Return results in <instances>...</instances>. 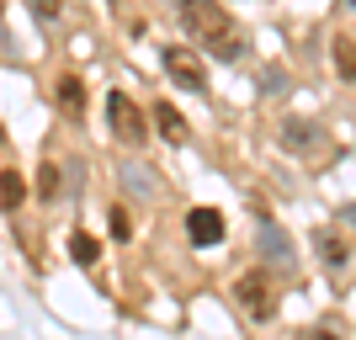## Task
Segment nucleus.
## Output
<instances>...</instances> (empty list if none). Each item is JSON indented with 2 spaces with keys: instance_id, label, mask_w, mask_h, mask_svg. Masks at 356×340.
<instances>
[{
  "instance_id": "obj_1",
  "label": "nucleus",
  "mask_w": 356,
  "mask_h": 340,
  "mask_svg": "<svg viewBox=\"0 0 356 340\" xmlns=\"http://www.w3.org/2000/svg\"><path fill=\"white\" fill-rule=\"evenodd\" d=\"M181 27L192 32V43H202L223 64H234L245 54V32H239V22L223 11L218 0H181Z\"/></svg>"
},
{
  "instance_id": "obj_2",
  "label": "nucleus",
  "mask_w": 356,
  "mask_h": 340,
  "mask_svg": "<svg viewBox=\"0 0 356 340\" xmlns=\"http://www.w3.org/2000/svg\"><path fill=\"white\" fill-rule=\"evenodd\" d=\"M106 128H112V138H118V144H128V149H138V144L149 138L138 102H134V96H122V90H112V96H106Z\"/></svg>"
},
{
  "instance_id": "obj_3",
  "label": "nucleus",
  "mask_w": 356,
  "mask_h": 340,
  "mask_svg": "<svg viewBox=\"0 0 356 340\" xmlns=\"http://www.w3.org/2000/svg\"><path fill=\"white\" fill-rule=\"evenodd\" d=\"M165 59V74H170V80H176L181 90H208V64L197 59V48H181V43H170L160 54Z\"/></svg>"
},
{
  "instance_id": "obj_4",
  "label": "nucleus",
  "mask_w": 356,
  "mask_h": 340,
  "mask_svg": "<svg viewBox=\"0 0 356 340\" xmlns=\"http://www.w3.org/2000/svg\"><path fill=\"white\" fill-rule=\"evenodd\" d=\"M234 298H239V309L250 314V319H271V314H277V287H271L266 271L239 277V282H234Z\"/></svg>"
},
{
  "instance_id": "obj_5",
  "label": "nucleus",
  "mask_w": 356,
  "mask_h": 340,
  "mask_svg": "<svg viewBox=\"0 0 356 340\" xmlns=\"http://www.w3.org/2000/svg\"><path fill=\"white\" fill-rule=\"evenodd\" d=\"M54 102H59V112L70 122H80L86 118V80H80V74H59V80H54Z\"/></svg>"
},
{
  "instance_id": "obj_6",
  "label": "nucleus",
  "mask_w": 356,
  "mask_h": 340,
  "mask_svg": "<svg viewBox=\"0 0 356 340\" xmlns=\"http://www.w3.org/2000/svg\"><path fill=\"white\" fill-rule=\"evenodd\" d=\"M186 234H192V245H218L223 239V213L218 207H192V213H186Z\"/></svg>"
},
{
  "instance_id": "obj_7",
  "label": "nucleus",
  "mask_w": 356,
  "mask_h": 340,
  "mask_svg": "<svg viewBox=\"0 0 356 340\" xmlns=\"http://www.w3.org/2000/svg\"><path fill=\"white\" fill-rule=\"evenodd\" d=\"M314 245H319V261H325L330 271H346V266H351V250H346V239H341V234L319 229V234H314Z\"/></svg>"
},
{
  "instance_id": "obj_8",
  "label": "nucleus",
  "mask_w": 356,
  "mask_h": 340,
  "mask_svg": "<svg viewBox=\"0 0 356 340\" xmlns=\"http://www.w3.org/2000/svg\"><path fill=\"white\" fill-rule=\"evenodd\" d=\"M154 128H160L170 144H186V118H181L170 102H154Z\"/></svg>"
},
{
  "instance_id": "obj_9",
  "label": "nucleus",
  "mask_w": 356,
  "mask_h": 340,
  "mask_svg": "<svg viewBox=\"0 0 356 340\" xmlns=\"http://www.w3.org/2000/svg\"><path fill=\"white\" fill-rule=\"evenodd\" d=\"M22 202H27V181H22V170H0V207L16 213Z\"/></svg>"
},
{
  "instance_id": "obj_10",
  "label": "nucleus",
  "mask_w": 356,
  "mask_h": 340,
  "mask_svg": "<svg viewBox=\"0 0 356 340\" xmlns=\"http://www.w3.org/2000/svg\"><path fill=\"white\" fill-rule=\"evenodd\" d=\"M70 255H74V266H96V261H102V245H96V234L74 229V234H70Z\"/></svg>"
},
{
  "instance_id": "obj_11",
  "label": "nucleus",
  "mask_w": 356,
  "mask_h": 340,
  "mask_svg": "<svg viewBox=\"0 0 356 340\" xmlns=\"http://www.w3.org/2000/svg\"><path fill=\"white\" fill-rule=\"evenodd\" d=\"M330 59H335V70H341L346 80H356V38H335V43H330Z\"/></svg>"
},
{
  "instance_id": "obj_12",
  "label": "nucleus",
  "mask_w": 356,
  "mask_h": 340,
  "mask_svg": "<svg viewBox=\"0 0 356 340\" xmlns=\"http://www.w3.org/2000/svg\"><path fill=\"white\" fill-rule=\"evenodd\" d=\"M282 144H287V149H303V154H309V149H319V133H314L309 122H287V128H282Z\"/></svg>"
},
{
  "instance_id": "obj_13",
  "label": "nucleus",
  "mask_w": 356,
  "mask_h": 340,
  "mask_svg": "<svg viewBox=\"0 0 356 340\" xmlns=\"http://www.w3.org/2000/svg\"><path fill=\"white\" fill-rule=\"evenodd\" d=\"M106 223H112V234H118V239L134 234V218H128V207H112V218H106Z\"/></svg>"
},
{
  "instance_id": "obj_14",
  "label": "nucleus",
  "mask_w": 356,
  "mask_h": 340,
  "mask_svg": "<svg viewBox=\"0 0 356 340\" xmlns=\"http://www.w3.org/2000/svg\"><path fill=\"white\" fill-rule=\"evenodd\" d=\"M38 192H43V197L59 192V165H43V176H38Z\"/></svg>"
},
{
  "instance_id": "obj_15",
  "label": "nucleus",
  "mask_w": 356,
  "mask_h": 340,
  "mask_svg": "<svg viewBox=\"0 0 356 340\" xmlns=\"http://www.w3.org/2000/svg\"><path fill=\"white\" fill-rule=\"evenodd\" d=\"M32 6V16H43V22H54V16L64 11V0H27Z\"/></svg>"
},
{
  "instance_id": "obj_16",
  "label": "nucleus",
  "mask_w": 356,
  "mask_h": 340,
  "mask_svg": "<svg viewBox=\"0 0 356 340\" xmlns=\"http://www.w3.org/2000/svg\"><path fill=\"white\" fill-rule=\"evenodd\" d=\"M303 340H341V335H330V330H314V335H303Z\"/></svg>"
},
{
  "instance_id": "obj_17",
  "label": "nucleus",
  "mask_w": 356,
  "mask_h": 340,
  "mask_svg": "<svg viewBox=\"0 0 356 340\" xmlns=\"http://www.w3.org/2000/svg\"><path fill=\"white\" fill-rule=\"evenodd\" d=\"M346 6H356V0H346Z\"/></svg>"
}]
</instances>
